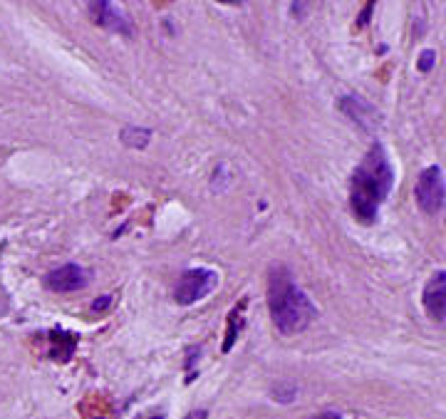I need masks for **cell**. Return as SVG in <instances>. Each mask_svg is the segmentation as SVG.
Instances as JSON below:
<instances>
[{
  "mask_svg": "<svg viewBox=\"0 0 446 419\" xmlns=\"http://www.w3.org/2000/svg\"><path fill=\"white\" fill-rule=\"evenodd\" d=\"M372 10H374V3H367V6H365V10H362V15L357 17V25H360V28H365V23H367V20H369V15H372Z\"/></svg>",
  "mask_w": 446,
  "mask_h": 419,
  "instance_id": "cell-14",
  "label": "cell"
},
{
  "mask_svg": "<svg viewBox=\"0 0 446 419\" xmlns=\"http://www.w3.org/2000/svg\"><path fill=\"white\" fill-rule=\"evenodd\" d=\"M310 419H344L342 414H337V412H320V414H315V417H310Z\"/></svg>",
  "mask_w": 446,
  "mask_h": 419,
  "instance_id": "cell-17",
  "label": "cell"
},
{
  "mask_svg": "<svg viewBox=\"0 0 446 419\" xmlns=\"http://www.w3.org/2000/svg\"><path fill=\"white\" fill-rule=\"evenodd\" d=\"M434 60H436V55H434V50H429V47L419 52V60H417L419 72H429V70L434 68Z\"/></svg>",
  "mask_w": 446,
  "mask_h": 419,
  "instance_id": "cell-13",
  "label": "cell"
},
{
  "mask_svg": "<svg viewBox=\"0 0 446 419\" xmlns=\"http://www.w3.org/2000/svg\"><path fill=\"white\" fill-rule=\"evenodd\" d=\"M295 385H276L273 387V400H276V402H280V404H288V402H293L295 400Z\"/></svg>",
  "mask_w": 446,
  "mask_h": 419,
  "instance_id": "cell-11",
  "label": "cell"
},
{
  "mask_svg": "<svg viewBox=\"0 0 446 419\" xmlns=\"http://www.w3.org/2000/svg\"><path fill=\"white\" fill-rule=\"evenodd\" d=\"M337 107L342 114H347V117L355 122V125H360L362 129L372 132L374 125H377V112H374V107L367 102V100H362L360 95H342L337 100Z\"/></svg>",
  "mask_w": 446,
  "mask_h": 419,
  "instance_id": "cell-8",
  "label": "cell"
},
{
  "mask_svg": "<svg viewBox=\"0 0 446 419\" xmlns=\"http://www.w3.org/2000/svg\"><path fill=\"white\" fill-rule=\"evenodd\" d=\"M50 340H52V357L60 360V363H67L72 357L74 347H77V335L67 333V330L57 328L50 333Z\"/></svg>",
  "mask_w": 446,
  "mask_h": 419,
  "instance_id": "cell-9",
  "label": "cell"
},
{
  "mask_svg": "<svg viewBox=\"0 0 446 419\" xmlns=\"http://www.w3.org/2000/svg\"><path fill=\"white\" fill-rule=\"evenodd\" d=\"M109 303H112V298H109V295H104V298H99V301H95V306H92V310H104V308H109Z\"/></svg>",
  "mask_w": 446,
  "mask_h": 419,
  "instance_id": "cell-15",
  "label": "cell"
},
{
  "mask_svg": "<svg viewBox=\"0 0 446 419\" xmlns=\"http://www.w3.org/2000/svg\"><path fill=\"white\" fill-rule=\"evenodd\" d=\"M414 198H417V206L427 216H436L441 209H444L446 182H444V171H441V166L431 164L419 174L417 187H414Z\"/></svg>",
  "mask_w": 446,
  "mask_h": 419,
  "instance_id": "cell-4",
  "label": "cell"
},
{
  "mask_svg": "<svg viewBox=\"0 0 446 419\" xmlns=\"http://www.w3.org/2000/svg\"><path fill=\"white\" fill-rule=\"evenodd\" d=\"M152 419H164V417H161V414H157V417H152Z\"/></svg>",
  "mask_w": 446,
  "mask_h": 419,
  "instance_id": "cell-18",
  "label": "cell"
},
{
  "mask_svg": "<svg viewBox=\"0 0 446 419\" xmlns=\"http://www.w3.org/2000/svg\"><path fill=\"white\" fill-rule=\"evenodd\" d=\"M119 139L122 144L129 149H147L152 142V129L147 127H136V125H127L125 129L119 132Z\"/></svg>",
  "mask_w": 446,
  "mask_h": 419,
  "instance_id": "cell-10",
  "label": "cell"
},
{
  "mask_svg": "<svg viewBox=\"0 0 446 419\" xmlns=\"http://www.w3.org/2000/svg\"><path fill=\"white\" fill-rule=\"evenodd\" d=\"M228 182H231V176H228V166H226V164H218L216 174L211 176V189L221 191V189H226V187H228Z\"/></svg>",
  "mask_w": 446,
  "mask_h": 419,
  "instance_id": "cell-12",
  "label": "cell"
},
{
  "mask_svg": "<svg viewBox=\"0 0 446 419\" xmlns=\"http://www.w3.org/2000/svg\"><path fill=\"white\" fill-rule=\"evenodd\" d=\"M268 310L271 320L282 335H298L317 315L310 295L295 283L293 273L285 266L271 268L268 276Z\"/></svg>",
  "mask_w": 446,
  "mask_h": 419,
  "instance_id": "cell-2",
  "label": "cell"
},
{
  "mask_svg": "<svg viewBox=\"0 0 446 419\" xmlns=\"http://www.w3.org/2000/svg\"><path fill=\"white\" fill-rule=\"evenodd\" d=\"M422 306L429 320L446 323V271L431 273L422 290Z\"/></svg>",
  "mask_w": 446,
  "mask_h": 419,
  "instance_id": "cell-5",
  "label": "cell"
},
{
  "mask_svg": "<svg viewBox=\"0 0 446 419\" xmlns=\"http://www.w3.org/2000/svg\"><path fill=\"white\" fill-rule=\"evenodd\" d=\"M395 187V166L382 142H374L350 176V211L362 226L377 221L379 209Z\"/></svg>",
  "mask_w": 446,
  "mask_h": 419,
  "instance_id": "cell-1",
  "label": "cell"
},
{
  "mask_svg": "<svg viewBox=\"0 0 446 419\" xmlns=\"http://www.w3.org/2000/svg\"><path fill=\"white\" fill-rule=\"evenodd\" d=\"M218 285V276L209 268H189L179 276L174 285V301L179 306H193L204 301Z\"/></svg>",
  "mask_w": 446,
  "mask_h": 419,
  "instance_id": "cell-3",
  "label": "cell"
},
{
  "mask_svg": "<svg viewBox=\"0 0 446 419\" xmlns=\"http://www.w3.org/2000/svg\"><path fill=\"white\" fill-rule=\"evenodd\" d=\"M87 10H90L92 20H95L99 28L112 30V33H119V35H132V33H134V28H132V23H129V17L119 10L114 3L99 0V3H90V6H87Z\"/></svg>",
  "mask_w": 446,
  "mask_h": 419,
  "instance_id": "cell-7",
  "label": "cell"
},
{
  "mask_svg": "<svg viewBox=\"0 0 446 419\" xmlns=\"http://www.w3.org/2000/svg\"><path fill=\"white\" fill-rule=\"evenodd\" d=\"M87 285V271L79 263H65L45 276V288L55 293H72Z\"/></svg>",
  "mask_w": 446,
  "mask_h": 419,
  "instance_id": "cell-6",
  "label": "cell"
},
{
  "mask_svg": "<svg viewBox=\"0 0 446 419\" xmlns=\"http://www.w3.org/2000/svg\"><path fill=\"white\" fill-rule=\"evenodd\" d=\"M184 419H209V412H206V409H193V412H189Z\"/></svg>",
  "mask_w": 446,
  "mask_h": 419,
  "instance_id": "cell-16",
  "label": "cell"
}]
</instances>
